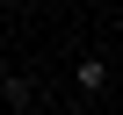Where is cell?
<instances>
[{
  "instance_id": "obj_1",
  "label": "cell",
  "mask_w": 123,
  "mask_h": 115,
  "mask_svg": "<svg viewBox=\"0 0 123 115\" xmlns=\"http://www.w3.org/2000/svg\"><path fill=\"white\" fill-rule=\"evenodd\" d=\"M73 86L80 94H109V58H80L73 65Z\"/></svg>"
},
{
  "instance_id": "obj_2",
  "label": "cell",
  "mask_w": 123,
  "mask_h": 115,
  "mask_svg": "<svg viewBox=\"0 0 123 115\" xmlns=\"http://www.w3.org/2000/svg\"><path fill=\"white\" fill-rule=\"evenodd\" d=\"M36 86H29V72H7V79H0V108H22Z\"/></svg>"
},
{
  "instance_id": "obj_3",
  "label": "cell",
  "mask_w": 123,
  "mask_h": 115,
  "mask_svg": "<svg viewBox=\"0 0 123 115\" xmlns=\"http://www.w3.org/2000/svg\"><path fill=\"white\" fill-rule=\"evenodd\" d=\"M51 115H80V108H51Z\"/></svg>"
},
{
  "instance_id": "obj_4",
  "label": "cell",
  "mask_w": 123,
  "mask_h": 115,
  "mask_svg": "<svg viewBox=\"0 0 123 115\" xmlns=\"http://www.w3.org/2000/svg\"><path fill=\"white\" fill-rule=\"evenodd\" d=\"M0 115H7V108H0Z\"/></svg>"
}]
</instances>
